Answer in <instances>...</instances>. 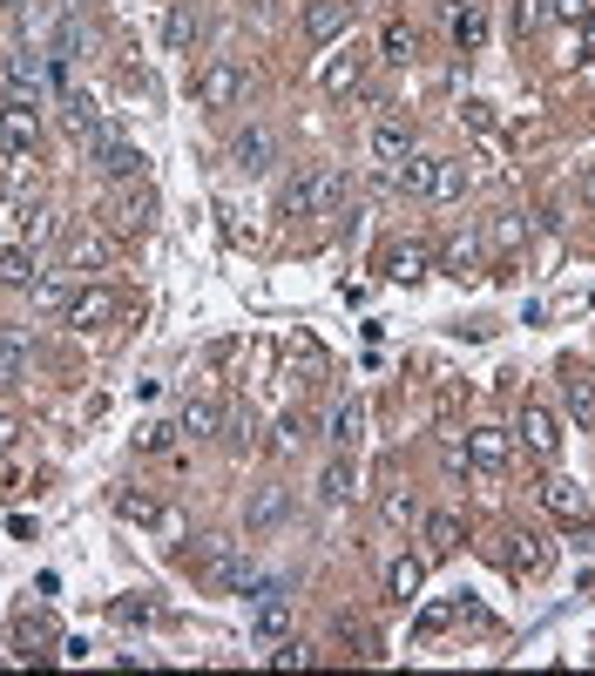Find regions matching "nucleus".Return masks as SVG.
<instances>
[{"mask_svg":"<svg viewBox=\"0 0 595 676\" xmlns=\"http://www.w3.org/2000/svg\"><path fill=\"white\" fill-rule=\"evenodd\" d=\"M359 433H366V406H359V400H339L332 420H325V440H332L339 454H352V447H359Z\"/></svg>","mask_w":595,"mask_h":676,"instance_id":"nucleus-18","label":"nucleus"},{"mask_svg":"<svg viewBox=\"0 0 595 676\" xmlns=\"http://www.w3.org/2000/svg\"><path fill=\"white\" fill-rule=\"evenodd\" d=\"M379 271H386V285H420V277H426V251L420 244H392L379 257Z\"/></svg>","mask_w":595,"mask_h":676,"instance_id":"nucleus-21","label":"nucleus"},{"mask_svg":"<svg viewBox=\"0 0 595 676\" xmlns=\"http://www.w3.org/2000/svg\"><path fill=\"white\" fill-rule=\"evenodd\" d=\"M42 142V115H34V95H8L0 102V149L8 156H27Z\"/></svg>","mask_w":595,"mask_h":676,"instance_id":"nucleus-6","label":"nucleus"},{"mask_svg":"<svg viewBox=\"0 0 595 676\" xmlns=\"http://www.w3.org/2000/svg\"><path fill=\"white\" fill-rule=\"evenodd\" d=\"M102 217H108V230H115V237H142V230L156 224V190H149L142 176H136V183H123V190L108 196V210H102Z\"/></svg>","mask_w":595,"mask_h":676,"instance_id":"nucleus-2","label":"nucleus"},{"mask_svg":"<svg viewBox=\"0 0 595 676\" xmlns=\"http://www.w3.org/2000/svg\"><path fill=\"white\" fill-rule=\"evenodd\" d=\"M21 650H42V643H55V629H48V616H21Z\"/></svg>","mask_w":595,"mask_h":676,"instance_id":"nucleus-40","label":"nucleus"},{"mask_svg":"<svg viewBox=\"0 0 595 676\" xmlns=\"http://www.w3.org/2000/svg\"><path fill=\"white\" fill-rule=\"evenodd\" d=\"M170 433H176V426H142V433H136V447H149V454H156V447H170Z\"/></svg>","mask_w":595,"mask_h":676,"instance_id":"nucleus-44","label":"nucleus"},{"mask_svg":"<svg viewBox=\"0 0 595 676\" xmlns=\"http://www.w3.org/2000/svg\"><path fill=\"white\" fill-rule=\"evenodd\" d=\"M14 440H21V420H14V413H0V454H8Z\"/></svg>","mask_w":595,"mask_h":676,"instance_id":"nucleus-46","label":"nucleus"},{"mask_svg":"<svg viewBox=\"0 0 595 676\" xmlns=\"http://www.w3.org/2000/svg\"><path fill=\"white\" fill-rule=\"evenodd\" d=\"M115 311H123V298H115L108 285H75V298H68V311H61V318H68L75 332H102Z\"/></svg>","mask_w":595,"mask_h":676,"instance_id":"nucleus-7","label":"nucleus"},{"mask_svg":"<svg viewBox=\"0 0 595 676\" xmlns=\"http://www.w3.org/2000/svg\"><path fill=\"white\" fill-rule=\"evenodd\" d=\"M522 237H528V224L514 217V210H501V217L488 224V244H494V251H522Z\"/></svg>","mask_w":595,"mask_h":676,"instance_id":"nucleus-32","label":"nucleus"},{"mask_svg":"<svg viewBox=\"0 0 595 676\" xmlns=\"http://www.w3.org/2000/svg\"><path fill=\"white\" fill-rule=\"evenodd\" d=\"M271 163H277L271 129H264V123H244V129H237V142H230V170H237V176H264Z\"/></svg>","mask_w":595,"mask_h":676,"instance_id":"nucleus-8","label":"nucleus"},{"mask_svg":"<svg viewBox=\"0 0 595 676\" xmlns=\"http://www.w3.org/2000/svg\"><path fill=\"white\" fill-rule=\"evenodd\" d=\"M522 447H528L535 460H554V454H562V420H554L541 400L522 406Z\"/></svg>","mask_w":595,"mask_h":676,"instance_id":"nucleus-10","label":"nucleus"},{"mask_svg":"<svg viewBox=\"0 0 595 676\" xmlns=\"http://www.w3.org/2000/svg\"><path fill=\"white\" fill-rule=\"evenodd\" d=\"M61 264L68 271H108L115 264V237L95 230V224H68L61 230Z\"/></svg>","mask_w":595,"mask_h":676,"instance_id":"nucleus-3","label":"nucleus"},{"mask_svg":"<svg viewBox=\"0 0 595 676\" xmlns=\"http://www.w3.org/2000/svg\"><path fill=\"white\" fill-rule=\"evenodd\" d=\"M34 277H42V264H34V251H0V285L8 291H34Z\"/></svg>","mask_w":595,"mask_h":676,"instance_id":"nucleus-26","label":"nucleus"},{"mask_svg":"<svg viewBox=\"0 0 595 676\" xmlns=\"http://www.w3.org/2000/svg\"><path fill=\"white\" fill-rule=\"evenodd\" d=\"M454 8H473V0H454Z\"/></svg>","mask_w":595,"mask_h":676,"instance_id":"nucleus-48","label":"nucleus"},{"mask_svg":"<svg viewBox=\"0 0 595 676\" xmlns=\"http://www.w3.org/2000/svg\"><path fill=\"white\" fill-rule=\"evenodd\" d=\"M115 514H123V522H142V528H163L170 522L163 501H149V494H115Z\"/></svg>","mask_w":595,"mask_h":676,"instance_id":"nucleus-28","label":"nucleus"},{"mask_svg":"<svg viewBox=\"0 0 595 676\" xmlns=\"http://www.w3.org/2000/svg\"><path fill=\"white\" fill-rule=\"evenodd\" d=\"M27 298L42 305V311H68V298H75V291L61 285V277H48V271H42V277H34V291H27Z\"/></svg>","mask_w":595,"mask_h":676,"instance_id":"nucleus-36","label":"nucleus"},{"mask_svg":"<svg viewBox=\"0 0 595 676\" xmlns=\"http://www.w3.org/2000/svg\"><path fill=\"white\" fill-rule=\"evenodd\" d=\"M373 156H379V163H400V156H413V129L400 123V115H386V123L373 129Z\"/></svg>","mask_w":595,"mask_h":676,"instance_id":"nucleus-22","label":"nucleus"},{"mask_svg":"<svg viewBox=\"0 0 595 676\" xmlns=\"http://www.w3.org/2000/svg\"><path fill=\"white\" fill-rule=\"evenodd\" d=\"M319 663V650H305V643H285V650H271V669H311Z\"/></svg>","mask_w":595,"mask_h":676,"instance_id":"nucleus-39","label":"nucleus"},{"mask_svg":"<svg viewBox=\"0 0 595 676\" xmlns=\"http://www.w3.org/2000/svg\"><path fill=\"white\" fill-rule=\"evenodd\" d=\"M251 629H258V643H277V635L291 629V595H285V588H277V595H258Z\"/></svg>","mask_w":595,"mask_h":676,"instance_id":"nucleus-20","label":"nucleus"},{"mask_svg":"<svg viewBox=\"0 0 595 676\" xmlns=\"http://www.w3.org/2000/svg\"><path fill=\"white\" fill-rule=\"evenodd\" d=\"M488 42V8H481V0H473V8H454V48H481Z\"/></svg>","mask_w":595,"mask_h":676,"instance_id":"nucleus-27","label":"nucleus"},{"mask_svg":"<svg viewBox=\"0 0 595 676\" xmlns=\"http://www.w3.org/2000/svg\"><path fill=\"white\" fill-rule=\"evenodd\" d=\"M176 433H190V440H217V433H224V406L217 400H183Z\"/></svg>","mask_w":595,"mask_h":676,"instance_id":"nucleus-19","label":"nucleus"},{"mask_svg":"<svg viewBox=\"0 0 595 676\" xmlns=\"http://www.w3.org/2000/svg\"><path fill=\"white\" fill-rule=\"evenodd\" d=\"M237 95H244V68H237L230 55H217L204 75H196V102H204V108H230Z\"/></svg>","mask_w":595,"mask_h":676,"instance_id":"nucleus-9","label":"nucleus"},{"mask_svg":"<svg viewBox=\"0 0 595 676\" xmlns=\"http://www.w3.org/2000/svg\"><path fill=\"white\" fill-rule=\"evenodd\" d=\"M507 562L522 569V575H535V569H548V548L535 535H507Z\"/></svg>","mask_w":595,"mask_h":676,"instance_id":"nucleus-30","label":"nucleus"},{"mask_svg":"<svg viewBox=\"0 0 595 676\" xmlns=\"http://www.w3.org/2000/svg\"><path fill=\"white\" fill-rule=\"evenodd\" d=\"M359 68H366V55H359V48H352V55H339V61L325 68V89H332V95H345L352 82H359Z\"/></svg>","mask_w":595,"mask_h":676,"instance_id":"nucleus-34","label":"nucleus"},{"mask_svg":"<svg viewBox=\"0 0 595 676\" xmlns=\"http://www.w3.org/2000/svg\"><path fill=\"white\" fill-rule=\"evenodd\" d=\"M291 514V488H258L251 501H244V528L251 535H264V528H277Z\"/></svg>","mask_w":595,"mask_h":676,"instance_id":"nucleus-14","label":"nucleus"},{"mask_svg":"<svg viewBox=\"0 0 595 676\" xmlns=\"http://www.w3.org/2000/svg\"><path fill=\"white\" fill-rule=\"evenodd\" d=\"M352 494H359V473H352V454H332L325 473H319V501L325 507H345Z\"/></svg>","mask_w":595,"mask_h":676,"instance_id":"nucleus-17","label":"nucleus"},{"mask_svg":"<svg viewBox=\"0 0 595 676\" xmlns=\"http://www.w3.org/2000/svg\"><path fill=\"white\" fill-rule=\"evenodd\" d=\"M298 440H305V426H298V413H291V420H285V426H277V454H291V447H298Z\"/></svg>","mask_w":595,"mask_h":676,"instance_id":"nucleus-45","label":"nucleus"},{"mask_svg":"<svg viewBox=\"0 0 595 676\" xmlns=\"http://www.w3.org/2000/svg\"><path fill=\"white\" fill-rule=\"evenodd\" d=\"M379 55H386V61H413V55H420V34H413L407 21H386V34H379Z\"/></svg>","mask_w":595,"mask_h":676,"instance_id":"nucleus-29","label":"nucleus"},{"mask_svg":"<svg viewBox=\"0 0 595 676\" xmlns=\"http://www.w3.org/2000/svg\"><path fill=\"white\" fill-rule=\"evenodd\" d=\"M27 366H34V339H27L21 325H0V379L21 386V379H27Z\"/></svg>","mask_w":595,"mask_h":676,"instance_id":"nucleus-16","label":"nucleus"},{"mask_svg":"<svg viewBox=\"0 0 595 676\" xmlns=\"http://www.w3.org/2000/svg\"><path fill=\"white\" fill-rule=\"evenodd\" d=\"M386 522H420V507H413V494H386Z\"/></svg>","mask_w":595,"mask_h":676,"instance_id":"nucleus-42","label":"nucleus"},{"mask_svg":"<svg viewBox=\"0 0 595 676\" xmlns=\"http://www.w3.org/2000/svg\"><path fill=\"white\" fill-rule=\"evenodd\" d=\"M190 554H196V569H204V582H217V588H244L251 582V554H244V541H230V535H204Z\"/></svg>","mask_w":595,"mask_h":676,"instance_id":"nucleus-1","label":"nucleus"},{"mask_svg":"<svg viewBox=\"0 0 595 676\" xmlns=\"http://www.w3.org/2000/svg\"><path fill=\"white\" fill-rule=\"evenodd\" d=\"M541 501H548V514H554V522H575L582 528V514H588V501H582V488L575 481H562V473H548V481H541Z\"/></svg>","mask_w":595,"mask_h":676,"instance_id":"nucleus-15","label":"nucleus"},{"mask_svg":"<svg viewBox=\"0 0 595 676\" xmlns=\"http://www.w3.org/2000/svg\"><path fill=\"white\" fill-rule=\"evenodd\" d=\"M454 616H460V603H426V609L413 616V635H440Z\"/></svg>","mask_w":595,"mask_h":676,"instance_id":"nucleus-37","label":"nucleus"},{"mask_svg":"<svg viewBox=\"0 0 595 676\" xmlns=\"http://www.w3.org/2000/svg\"><path fill=\"white\" fill-rule=\"evenodd\" d=\"M61 123H68L75 136H95V129H102V115H95V102H89V95H68V108H61Z\"/></svg>","mask_w":595,"mask_h":676,"instance_id":"nucleus-33","label":"nucleus"},{"mask_svg":"<svg viewBox=\"0 0 595 676\" xmlns=\"http://www.w3.org/2000/svg\"><path fill=\"white\" fill-rule=\"evenodd\" d=\"M420 582H426V562H413V554H400V562L386 569V588H392V603H420Z\"/></svg>","mask_w":595,"mask_h":676,"instance_id":"nucleus-25","label":"nucleus"},{"mask_svg":"<svg viewBox=\"0 0 595 676\" xmlns=\"http://www.w3.org/2000/svg\"><path fill=\"white\" fill-rule=\"evenodd\" d=\"M149 616H156L149 603H115V622H129V629H136V622H149Z\"/></svg>","mask_w":595,"mask_h":676,"instance_id":"nucleus-43","label":"nucleus"},{"mask_svg":"<svg viewBox=\"0 0 595 676\" xmlns=\"http://www.w3.org/2000/svg\"><path fill=\"white\" fill-rule=\"evenodd\" d=\"M339 190H345V176H332V170H305V176H291V183H285V217L332 210V204H339Z\"/></svg>","mask_w":595,"mask_h":676,"instance_id":"nucleus-4","label":"nucleus"},{"mask_svg":"<svg viewBox=\"0 0 595 676\" xmlns=\"http://www.w3.org/2000/svg\"><path fill=\"white\" fill-rule=\"evenodd\" d=\"M345 27H352V0H305V42L311 48L339 42Z\"/></svg>","mask_w":595,"mask_h":676,"instance_id":"nucleus-11","label":"nucleus"},{"mask_svg":"<svg viewBox=\"0 0 595 676\" xmlns=\"http://www.w3.org/2000/svg\"><path fill=\"white\" fill-rule=\"evenodd\" d=\"M460 190H467V163H460V156H440V163H433V183H426V196H433V204H454Z\"/></svg>","mask_w":595,"mask_h":676,"instance_id":"nucleus-24","label":"nucleus"},{"mask_svg":"<svg viewBox=\"0 0 595 676\" xmlns=\"http://www.w3.org/2000/svg\"><path fill=\"white\" fill-rule=\"evenodd\" d=\"M89 142H95V170H102L108 183H136V176L149 170V156H142L136 142H123V136H115V129H95Z\"/></svg>","mask_w":595,"mask_h":676,"instance_id":"nucleus-5","label":"nucleus"},{"mask_svg":"<svg viewBox=\"0 0 595 676\" xmlns=\"http://www.w3.org/2000/svg\"><path fill=\"white\" fill-rule=\"evenodd\" d=\"M163 42H170V55H196V42H204V8L196 0H176L163 14Z\"/></svg>","mask_w":595,"mask_h":676,"instance_id":"nucleus-12","label":"nucleus"},{"mask_svg":"<svg viewBox=\"0 0 595 676\" xmlns=\"http://www.w3.org/2000/svg\"><path fill=\"white\" fill-rule=\"evenodd\" d=\"M42 68H48V55H42V48H21V55H8L14 89H27V95H34V82H42Z\"/></svg>","mask_w":595,"mask_h":676,"instance_id":"nucleus-31","label":"nucleus"},{"mask_svg":"<svg viewBox=\"0 0 595 676\" xmlns=\"http://www.w3.org/2000/svg\"><path fill=\"white\" fill-rule=\"evenodd\" d=\"M426 541L433 548H460V514H426Z\"/></svg>","mask_w":595,"mask_h":676,"instance_id":"nucleus-38","label":"nucleus"},{"mask_svg":"<svg viewBox=\"0 0 595 676\" xmlns=\"http://www.w3.org/2000/svg\"><path fill=\"white\" fill-rule=\"evenodd\" d=\"M473 257H481L473 237H467V244H454V251H447V277H473Z\"/></svg>","mask_w":595,"mask_h":676,"instance_id":"nucleus-41","label":"nucleus"},{"mask_svg":"<svg viewBox=\"0 0 595 676\" xmlns=\"http://www.w3.org/2000/svg\"><path fill=\"white\" fill-rule=\"evenodd\" d=\"M562 392H569V413L582 426H595V379H562Z\"/></svg>","mask_w":595,"mask_h":676,"instance_id":"nucleus-35","label":"nucleus"},{"mask_svg":"<svg viewBox=\"0 0 595 676\" xmlns=\"http://www.w3.org/2000/svg\"><path fill=\"white\" fill-rule=\"evenodd\" d=\"M433 163H440V156H400V163H392V190H407V196H426V183H433Z\"/></svg>","mask_w":595,"mask_h":676,"instance_id":"nucleus-23","label":"nucleus"},{"mask_svg":"<svg viewBox=\"0 0 595 676\" xmlns=\"http://www.w3.org/2000/svg\"><path fill=\"white\" fill-rule=\"evenodd\" d=\"M582 8H588V0H554V14H562V21H569V14H582Z\"/></svg>","mask_w":595,"mask_h":676,"instance_id":"nucleus-47","label":"nucleus"},{"mask_svg":"<svg viewBox=\"0 0 595 676\" xmlns=\"http://www.w3.org/2000/svg\"><path fill=\"white\" fill-rule=\"evenodd\" d=\"M507 454H514V440H507L501 426H473V433H467V460L481 467V473H501Z\"/></svg>","mask_w":595,"mask_h":676,"instance_id":"nucleus-13","label":"nucleus"}]
</instances>
